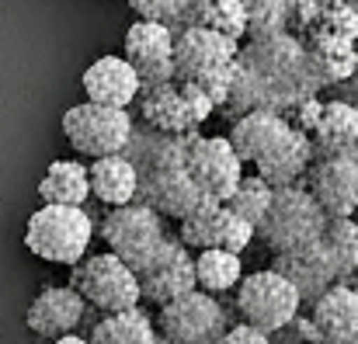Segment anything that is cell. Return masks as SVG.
<instances>
[{
	"label": "cell",
	"mask_w": 358,
	"mask_h": 344,
	"mask_svg": "<svg viewBox=\"0 0 358 344\" xmlns=\"http://www.w3.org/2000/svg\"><path fill=\"white\" fill-rule=\"evenodd\" d=\"M320 87L324 77L299 35L278 31L271 38H247L234 59L223 112L234 118L240 112L261 108L289 118L303 101L317 98Z\"/></svg>",
	"instance_id": "cell-1"
},
{
	"label": "cell",
	"mask_w": 358,
	"mask_h": 344,
	"mask_svg": "<svg viewBox=\"0 0 358 344\" xmlns=\"http://www.w3.org/2000/svg\"><path fill=\"white\" fill-rule=\"evenodd\" d=\"M240 42L202 24L174 28V80L199 84L216 108H223Z\"/></svg>",
	"instance_id": "cell-2"
},
{
	"label": "cell",
	"mask_w": 358,
	"mask_h": 344,
	"mask_svg": "<svg viewBox=\"0 0 358 344\" xmlns=\"http://www.w3.org/2000/svg\"><path fill=\"white\" fill-rule=\"evenodd\" d=\"M94 236V223L84 213V206H52L45 202L28 216L24 247L52 264H77Z\"/></svg>",
	"instance_id": "cell-3"
},
{
	"label": "cell",
	"mask_w": 358,
	"mask_h": 344,
	"mask_svg": "<svg viewBox=\"0 0 358 344\" xmlns=\"http://www.w3.org/2000/svg\"><path fill=\"white\" fill-rule=\"evenodd\" d=\"M324 209L317 206V199L310 195V188L303 181L296 185H282L271 188V202L261 216V223L254 227V236L264 240V247H271V254L299 247L306 240H317L324 233Z\"/></svg>",
	"instance_id": "cell-4"
},
{
	"label": "cell",
	"mask_w": 358,
	"mask_h": 344,
	"mask_svg": "<svg viewBox=\"0 0 358 344\" xmlns=\"http://www.w3.org/2000/svg\"><path fill=\"white\" fill-rule=\"evenodd\" d=\"M66 285H73L87 299V306H98L101 313H119V310H132L143 303L136 271L112 250L84 254L77 264H70Z\"/></svg>",
	"instance_id": "cell-5"
},
{
	"label": "cell",
	"mask_w": 358,
	"mask_h": 344,
	"mask_svg": "<svg viewBox=\"0 0 358 344\" xmlns=\"http://www.w3.org/2000/svg\"><path fill=\"white\" fill-rule=\"evenodd\" d=\"M299 292L296 285L278 275L275 268H264V271H250V275H240L237 282V310L240 320L264 331V334H275L282 327H289L296 317H299Z\"/></svg>",
	"instance_id": "cell-6"
},
{
	"label": "cell",
	"mask_w": 358,
	"mask_h": 344,
	"mask_svg": "<svg viewBox=\"0 0 358 344\" xmlns=\"http://www.w3.org/2000/svg\"><path fill=\"white\" fill-rule=\"evenodd\" d=\"M216 112L213 98L188 80H164L139 91V118L157 132H192Z\"/></svg>",
	"instance_id": "cell-7"
},
{
	"label": "cell",
	"mask_w": 358,
	"mask_h": 344,
	"mask_svg": "<svg viewBox=\"0 0 358 344\" xmlns=\"http://www.w3.org/2000/svg\"><path fill=\"white\" fill-rule=\"evenodd\" d=\"M63 136L77 153L94 160V157L125 150V143L132 136V118H129V108L84 101V105H73L63 112Z\"/></svg>",
	"instance_id": "cell-8"
},
{
	"label": "cell",
	"mask_w": 358,
	"mask_h": 344,
	"mask_svg": "<svg viewBox=\"0 0 358 344\" xmlns=\"http://www.w3.org/2000/svg\"><path fill=\"white\" fill-rule=\"evenodd\" d=\"M157 331L171 344H209L227 331V313L220 299L206 289H188L157 313Z\"/></svg>",
	"instance_id": "cell-9"
},
{
	"label": "cell",
	"mask_w": 358,
	"mask_h": 344,
	"mask_svg": "<svg viewBox=\"0 0 358 344\" xmlns=\"http://www.w3.org/2000/svg\"><path fill=\"white\" fill-rule=\"evenodd\" d=\"M164 216L143 202H125V206H112L108 216L101 220V240L108 243L112 254H119L122 261L136 271L153 247L164 240Z\"/></svg>",
	"instance_id": "cell-10"
},
{
	"label": "cell",
	"mask_w": 358,
	"mask_h": 344,
	"mask_svg": "<svg viewBox=\"0 0 358 344\" xmlns=\"http://www.w3.org/2000/svg\"><path fill=\"white\" fill-rule=\"evenodd\" d=\"M185 171L199 185V192L213 202H227L243 178V164L234 153L227 136H199V129L185 143Z\"/></svg>",
	"instance_id": "cell-11"
},
{
	"label": "cell",
	"mask_w": 358,
	"mask_h": 344,
	"mask_svg": "<svg viewBox=\"0 0 358 344\" xmlns=\"http://www.w3.org/2000/svg\"><path fill=\"white\" fill-rule=\"evenodd\" d=\"M136 282H139V296L164 306L178 296H185L188 289H199L195 285V261L188 254V247L174 236H164L153 254L136 268Z\"/></svg>",
	"instance_id": "cell-12"
},
{
	"label": "cell",
	"mask_w": 358,
	"mask_h": 344,
	"mask_svg": "<svg viewBox=\"0 0 358 344\" xmlns=\"http://www.w3.org/2000/svg\"><path fill=\"white\" fill-rule=\"evenodd\" d=\"M122 56L129 59V66L136 70L143 87L171 80L174 77V28H167L160 21L136 17L125 28Z\"/></svg>",
	"instance_id": "cell-13"
},
{
	"label": "cell",
	"mask_w": 358,
	"mask_h": 344,
	"mask_svg": "<svg viewBox=\"0 0 358 344\" xmlns=\"http://www.w3.org/2000/svg\"><path fill=\"white\" fill-rule=\"evenodd\" d=\"M310 195L324 209V216H355L358 213V153L313 157L303 174Z\"/></svg>",
	"instance_id": "cell-14"
},
{
	"label": "cell",
	"mask_w": 358,
	"mask_h": 344,
	"mask_svg": "<svg viewBox=\"0 0 358 344\" xmlns=\"http://www.w3.org/2000/svg\"><path fill=\"white\" fill-rule=\"evenodd\" d=\"M271 268L296 285L299 303H313L324 289H331L341 278V268H338L331 247L324 243V236L306 240V243L289 247V250H278L275 261H271Z\"/></svg>",
	"instance_id": "cell-15"
},
{
	"label": "cell",
	"mask_w": 358,
	"mask_h": 344,
	"mask_svg": "<svg viewBox=\"0 0 358 344\" xmlns=\"http://www.w3.org/2000/svg\"><path fill=\"white\" fill-rule=\"evenodd\" d=\"M206 195L199 192V185L188 178L185 167H153V171H139L136 181V202L157 209L164 220H181L188 216Z\"/></svg>",
	"instance_id": "cell-16"
},
{
	"label": "cell",
	"mask_w": 358,
	"mask_h": 344,
	"mask_svg": "<svg viewBox=\"0 0 358 344\" xmlns=\"http://www.w3.org/2000/svg\"><path fill=\"white\" fill-rule=\"evenodd\" d=\"M84 313H87V299L73 289V285H45L28 313H24V324L31 334L38 338H63V334H73L80 324H84Z\"/></svg>",
	"instance_id": "cell-17"
},
{
	"label": "cell",
	"mask_w": 358,
	"mask_h": 344,
	"mask_svg": "<svg viewBox=\"0 0 358 344\" xmlns=\"http://www.w3.org/2000/svg\"><path fill=\"white\" fill-rule=\"evenodd\" d=\"M310 331L313 341L358 344V292L345 282H334L310 303Z\"/></svg>",
	"instance_id": "cell-18"
},
{
	"label": "cell",
	"mask_w": 358,
	"mask_h": 344,
	"mask_svg": "<svg viewBox=\"0 0 358 344\" xmlns=\"http://www.w3.org/2000/svg\"><path fill=\"white\" fill-rule=\"evenodd\" d=\"M313 164V143H310V132L289 125L250 167L254 174H261L271 188H282V185H296L303 181L306 167Z\"/></svg>",
	"instance_id": "cell-19"
},
{
	"label": "cell",
	"mask_w": 358,
	"mask_h": 344,
	"mask_svg": "<svg viewBox=\"0 0 358 344\" xmlns=\"http://www.w3.org/2000/svg\"><path fill=\"white\" fill-rule=\"evenodd\" d=\"M80 84H84L87 101L112 105V108H129L139 98V91H143V84H139V77H136V70L129 66L125 56H101V59H94L84 70Z\"/></svg>",
	"instance_id": "cell-20"
},
{
	"label": "cell",
	"mask_w": 358,
	"mask_h": 344,
	"mask_svg": "<svg viewBox=\"0 0 358 344\" xmlns=\"http://www.w3.org/2000/svg\"><path fill=\"white\" fill-rule=\"evenodd\" d=\"M313 157L331 153H358V105L348 98H331L320 105L317 122L310 125Z\"/></svg>",
	"instance_id": "cell-21"
},
{
	"label": "cell",
	"mask_w": 358,
	"mask_h": 344,
	"mask_svg": "<svg viewBox=\"0 0 358 344\" xmlns=\"http://www.w3.org/2000/svg\"><path fill=\"white\" fill-rule=\"evenodd\" d=\"M292 122L285 118V115H275V112H261V108H254V112H240L234 115V125H230V132H227V139H230V146H234V153L240 157V164H254L285 129H289Z\"/></svg>",
	"instance_id": "cell-22"
},
{
	"label": "cell",
	"mask_w": 358,
	"mask_h": 344,
	"mask_svg": "<svg viewBox=\"0 0 358 344\" xmlns=\"http://www.w3.org/2000/svg\"><path fill=\"white\" fill-rule=\"evenodd\" d=\"M87 181H91V195L112 209L136 199L139 174L125 153H105V157H94V164L87 167Z\"/></svg>",
	"instance_id": "cell-23"
},
{
	"label": "cell",
	"mask_w": 358,
	"mask_h": 344,
	"mask_svg": "<svg viewBox=\"0 0 358 344\" xmlns=\"http://www.w3.org/2000/svg\"><path fill=\"white\" fill-rule=\"evenodd\" d=\"M303 45L310 49L324 84H341L352 73V66H355V38H348V35H334V31L313 28V31L303 35Z\"/></svg>",
	"instance_id": "cell-24"
},
{
	"label": "cell",
	"mask_w": 358,
	"mask_h": 344,
	"mask_svg": "<svg viewBox=\"0 0 358 344\" xmlns=\"http://www.w3.org/2000/svg\"><path fill=\"white\" fill-rule=\"evenodd\" d=\"M38 199L52 206H84L91 199L87 167L77 160H52L38 181Z\"/></svg>",
	"instance_id": "cell-25"
},
{
	"label": "cell",
	"mask_w": 358,
	"mask_h": 344,
	"mask_svg": "<svg viewBox=\"0 0 358 344\" xmlns=\"http://www.w3.org/2000/svg\"><path fill=\"white\" fill-rule=\"evenodd\" d=\"M91 344H157V327L146 313H139V306L132 310H119V313H105L94 331H91Z\"/></svg>",
	"instance_id": "cell-26"
},
{
	"label": "cell",
	"mask_w": 358,
	"mask_h": 344,
	"mask_svg": "<svg viewBox=\"0 0 358 344\" xmlns=\"http://www.w3.org/2000/svg\"><path fill=\"white\" fill-rule=\"evenodd\" d=\"M192 261H195V285L213 296L237 289L240 275H243L240 254L227 250V247H202Z\"/></svg>",
	"instance_id": "cell-27"
},
{
	"label": "cell",
	"mask_w": 358,
	"mask_h": 344,
	"mask_svg": "<svg viewBox=\"0 0 358 344\" xmlns=\"http://www.w3.org/2000/svg\"><path fill=\"white\" fill-rule=\"evenodd\" d=\"M227 216H230V209L223 206V202H213V199H202L188 216H181L178 223V240L185 243V247H195V250H202V247H220L223 243V229H227Z\"/></svg>",
	"instance_id": "cell-28"
},
{
	"label": "cell",
	"mask_w": 358,
	"mask_h": 344,
	"mask_svg": "<svg viewBox=\"0 0 358 344\" xmlns=\"http://www.w3.org/2000/svg\"><path fill=\"white\" fill-rule=\"evenodd\" d=\"M181 24H202V28H213L237 42L247 35V17H243L240 0H192Z\"/></svg>",
	"instance_id": "cell-29"
},
{
	"label": "cell",
	"mask_w": 358,
	"mask_h": 344,
	"mask_svg": "<svg viewBox=\"0 0 358 344\" xmlns=\"http://www.w3.org/2000/svg\"><path fill=\"white\" fill-rule=\"evenodd\" d=\"M268 202H271V185L261 174H243L223 206L230 213H237L240 220H247L250 227H257L261 216H264V209H268Z\"/></svg>",
	"instance_id": "cell-30"
},
{
	"label": "cell",
	"mask_w": 358,
	"mask_h": 344,
	"mask_svg": "<svg viewBox=\"0 0 358 344\" xmlns=\"http://www.w3.org/2000/svg\"><path fill=\"white\" fill-rule=\"evenodd\" d=\"M324 243L331 247V254H334V261H338V268H341V275L352 268L358 261V223L355 216H327V223H324Z\"/></svg>",
	"instance_id": "cell-31"
},
{
	"label": "cell",
	"mask_w": 358,
	"mask_h": 344,
	"mask_svg": "<svg viewBox=\"0 0 358 344\" xmlns=\"http://www.w3.org/2000/svg\"><path fill=\"white\" fill-rule=\"evenodd\" d=\"M247 17L243 38H271L285 31V0H240Z\"/></svg>",
	"instance_id": "cell-32"
},
{
	"label": "cell",
	"mask_w": 358,
	"mask_h": 344,
	"mask_svg": "<svg viewBox=\"0 0 358 344\" xmlns=\"http://www.w3.org/2000/svg\"><path fill=\"white\" fill-rule=\"evenodd\" d=\"M188 3L192 0H129V7L136 10V17L160 21L167 28H181V17H185Z\"/></svg>",
	"instance_id": "cell-33"
},
{
	"label": "cell",
	"mask_w": 358,
	"mask_h": 344,
	"mask_svg": "<svg viewBox=\"0 0 358 344\" xmlns=\"http://www.w3.org/2000/svg\"><path fill=\"white\" fill-rule=\"evenodd\" d=\"M216 344H271L268 341V334L264 331H257V327H250V324H237V327H230V331H223Z\"/></svg>",
	"instance_id": "cell-34"
},
{
	"label": "cell",
	"mask_w": 358,
	"mask_h": 344,
	"mask_svg": "<svg viewBox=\"0 0 358 344\" xmlns=\"http://www.w3.org/2000/svg\"><path fill=\"white\" fill-rule=\"evenodd\" d=\"M341 91L348 94L352 105H358V38H355V66H352V73L341 80Z\"/></svg>",
	"instance_id": "cell-35"
},
{
	"label": "cell",
	"mask_w": 358,
	"mask_h": 344,
	"mask_svg": "<svg viewBox=\"0 0 358 344\" xmlns=\"http://www.w3.org/2000/svg\"><path fill=\"white\" fill-rule=\"evenodd\" d=\"M338 282H345L348 289H355V292H358V261L348 268V271H345V275H341V278H338Z\"/></svg>",
	"instance_id": "cell-36"
},
{
	"label": "cell",
	"mask_w": 358,
	"mask_h": 344,
	"mask_svg": "<svg viewBox=\"0 0 358 344\" xmlns=\"http://www.w3.org/2000/svg\"><path fill=\"white\" fill-rule=\"evenodd\" d=\"M52 344H91L87 338H77V331L73 334H63V338H52Z\"/></svg>",
	"instance_id": "cell-37"
},
{
	"label": "cell",
	"mask_w": 358,
	"mask_h": 344,
	"mask_svg": "<svg viewBox=\"0 0 358 344\" xmlns=\"http://www.w3.org/2000/svg\"><path fill=\"white\" fill-rule=\"evenodd\" d=\"M345 3H348V7H352V10L358 14V0H345Z\"/></svg>",
	"instance_id": "cell-38"
},
{
	"label": "cell",
	"mask_w": 358,
	"mask_h": 344,
	"mask_svg": "<svg viewBox=\"0 0 358 344\" xmlns=\"http://www.w3.org/2000/svg\"><path fill=\"white\" fill-rule=\"evenodd\" d=\"M313 344H327V341H313Z\"/></svg>",
	"instance_id": "cell-39"
}]
</instances>
